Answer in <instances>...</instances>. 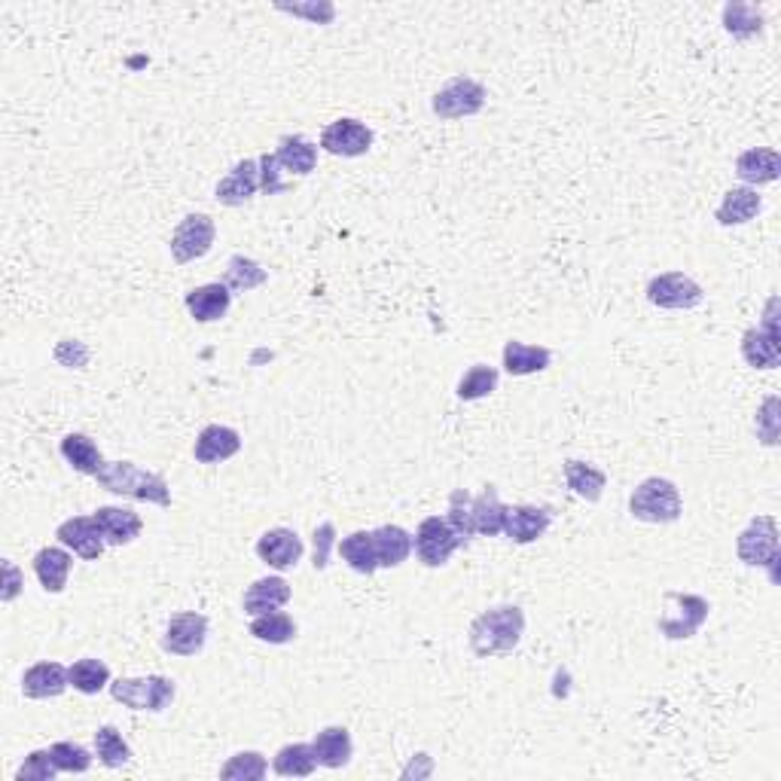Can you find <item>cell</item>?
Instances as JSON below:
<instances>
[{
  "label": "cell",
  "instance_id": "obj_40",
  "mask_svg": "<svg viewBox=\"0 0 781 781\" xmlns=\"http://www.w3.org/2000/svg\"><path fill=\"white\" fill-rule=\"evenodd\" d=\"M498 382H501V373H498L495 367L476 363V367H471L468 373L458 379L456 394L461 400H468V404H471V400H483V397L498 390Z\"/></svg>",
  "mask_w": 781,
  "mask_h": 781
},
{
  "label": "cell",
  "instance_id": "obj_13",
  "mask_svg": "<svg viewBox=\"0 0 781 781\" xmlns=\"http://www.w3.org/2000/svg\"><path fill=\"white\" fill-rule=\"evenodd\" d=\"M208 641V617L199 611H180L168 619L163 635V651L171 656H195Z\"/></svg>",
  "mask_w": 781,
  "mask_h": 781
},
{
  "label": "cell",
  "instance_id": "obj_49",
  "mask_svg": "<svg viewBox=\"0 0 781 781\" xmlns=\"http://www.w3.org/2000/svg\"><path fill=\"white\" fill-rule=\"evenodd\" d=\"M55 360L65 363L67 370H82L89 363V348L77 340H62V345L55 348Z\"/></svg>",
  "mask_w": 781,
  "mask_h": 781
},
{
  "label": "cell",
  "instance_id": "obj_18",
  "mask_svg": "<svg viewBox=\"0 0 781 781\" xmlns=\"http://www.w3.org/2000/svg\"><path fill=\"white\" fill-rule=\"evenodd\" d=\"M242 452V434L227 424H208L202 427V434L195 437L193 458L199 464H220Z\"/></svg>",
  "mask_w": 781,
  "mask_h": 781
},
{
  "label": "cell",
  "instance_id": "obj_50",
  "mask_svg": "<svg viewBox=\"0 0 781 781\" xmlns=\"http://www.w3.org/2000/svg\"><path fill=\"white\" fill-rule=\"evenodd\" d=\"M22 584H25V577H22V571L13 559H3V589H0V599L3 604H13L18 599V592H22Z\"/></svg>",
  "mask_w": 781,
  "mask_h": 781
},
{
  "label": "cell",
  "instance_id": "obj_25",
  "mask_svg": "<svg viewBox=\"0 0 781 781\" xmlns=\"http://www.w3.org/2000/svg\"><path fill=\"white\" fill-rule=\"evenodd\" d=\"M764 208V199L754 187H732L717 205L715 220L720 227H745Z\"/></svg>",
  "mask_w": 781,
  "mask_h": 781
},
{
  "label": "cell",
  "instance_id": "obj_45",
  "mask_svg": "<svg viewBox=\"0 0 781 781\" xmlns=\"http://www.w3.org/2000/svg\"><path fill=\"white\" fill-rule=\"evenodd\" d=\"M754 427H757V439L764 446H776L779 443V397H769L760 407Z\"/></svg>",
  "mask_w": 781,
  "mask_h": 781
},
{
  "label": "cell",
  "instance_id": "obj_5",
  "mask_svg": "<svg viewBox=\"0 0 781 781\" xmlns=\"http://www.w3.org/2000/svg\"><path fill=\"white\" fill-rule=\"evenodd\" d=\"M468 540L458 535L456 528L446 522V516H427L419 522L415 535H412V550L419 555L424 568H443L449 565V559L464 547Z\"/></svg>",
  "mask_w": 781,
  "mask_h": 781
},
{
  "label": "cell",
  "instance_id": "obj_46",
  "mask_svg": "<svg viewBox=\"0 0 781 781\" xmlns=\"http://www.w3.org/2000/svg\"><path fill=\"white\" fill-rule=\"evenodd\" d=\"M257 163H260V190L266 195H278V193H287V180L281 178L284 171H281V165H278L276 153H263L257 156Z\"/></svg>",
  "mask_w": 781,
  "mask_h": 781
},
{
  "label": "cell",
  "instance_id": "obj_48",
  "mask_svg": "<svg viewBox=\"0 0 781 781\" xmlns=\"http://www.w3.org/2000/svg\"><path fill=\"white\" fill-rule=\"evenodd\" d=\"M278 10H281V13H291V16L309 18L315 25H330L333 16H336L333 3H303V7H284V3H278Z\"/></svg>",
  "mask_w": 781,
  "mask_h": 781
},
{
  "label": "cell",
  "instance_id": "obj_2",
  "mask_svg": "<svg viewBox=\"0 0 781 781\" xmlns=\"http://www.w3.org/2000/svg\"><path fill=\"white\" fill-rule=\"evenodd\" d=\"M95 483L104 491H114V495L129 498V501L171 507V488L165 483L163 473L138 468L135 461H107L95 476Z\"/></svg>",
  "mask_w": 781,
  "mask_h": 781
},
{
  "label": "cell",
  "instance_id": "obj_7",
  "mask_svg": "<svg viewBox=\"0 0 781 781\" xmlns=\"http://www.w3.org/2000/svg\"><path fill=\"white\" fill-rule=\"evenodd\" d=\"M486 98L483 82L461 74V77H452L437 95L431 98V111L439 119H468V116H476L486 107Z\"/></svg>",
  "mask_w": 781,
  "mask_h": 781
},
{
  "label": "cell",
  "instance_id": "obj_23",
  "mask_svg": "<svg viewBox=\"0 0 781 781\" xmlns=\"http://www.w3.org/2000/svg\"><path fill=\"white\" fill-rule=\"evenodd\" d=\"M183 306L190 311V318L199 324H214L220 321L232 306V291H229L223 281H212V284H202L187 293Z\"/></svg>",
  "mask_w": 781,
  "mask_h": 781
},
{
  "label": "cell",
  "instance_id": "obj_29",
  "mask_svg": "<svg viewBox=\"0 0 781 781\" xmlns=\"http://www.w3.org/2000/svg\"><path fill=\"white\" fill-rule=\"evenodd\" d=\"M562 471H565V483L568 488L586 501V504H599L604 495V488H607V473L599 471L596 464H589V461H577V458H568L565 464H562Z\"/></svg>",
  "mask_w": 781,
  "mask_h": 781
},
{
  "label": "cell",
  "instance_id": "obj_16",
  "mask_svg": "<svg viewBox=\"0 0 781 781\" xmlns=\"http://www.w3.org/2000/svg\"><path fill=\"white\" fill-rule=\"evenodd\" d=\"M257 193H260V163L257 159L235 163L227 178H220V183L214 187V199L227 208H239Z\"/></svg>",
  "mask_w": 781,
  "mask_h": 781
},
{
  "label": "cell",
  "instance_id": "obj_17",
  "mask_svg": "<svg viewBox=\"0 0 781 781\" xmlns=\"http://www.w3.org/2000/svg\"><path fill=\"white\" fill-rule=\"evenodd\" d=\"M553 522V513L550 507H537V504H513L504 510V535L513 540V543H535L540 537L547 535Z\"/></svg>",
  "mask_w": 781,
  "mask_h": 781
},
{
  "label": "cell",
  "instance_id": "obj_11",
  "mask_svg": "<svg viewBox=\"0 0 781 781\" xmlns=\"http://www.w3.org/2000/svg\"><path fill=\"white\" fill-rule=\"evenodd\" d=\"M321 150L330 156H342V159H358L373 150V129L367 123H360L355 116H342L333 119L330 126L321 131Z\"/></svg>",
  "mask_w": 781,
  "mask_h": 781
},
{
  "label": "cell",
  "instance_id": "obj_44",
  "mask_svg": "<svg viewBox=\"0 0 781 781\" xmlns=\"http://www.w3.org/2000/svg\"><path fill=\"white\" fill-rule=\"evenodd\" d=\"M59 776V766L52 760V751L40 748L25 757V764L16 769V781H52Z\"/></svg>",
  "mask_w": 781,
  "mask_h": 781
},
{
  "label": "cell",
  "instance_id": "obj_22",
  "mask_svg": "<svg viewBox=\"0 0 781 781\" xmlns=\"http://www.w3.org/2000/svg\"><path fill=\"white\" fill-rule=\"evenodd\" d=\"M67 687H71V681H67V668L62 663H34L22 675V696L25 700H59Z\"/></svg>",
  "mask_w": 781,
  "mask_h": 781
},
{
  "label": "cell",
  "instance_id": "obj_47",
  "mask_svg": "<svg viewBox=\"0 0 781 781\" xmlns=\"http://www.w3.org/2000/svg\"><path fill=\"white\" fill-rule=\"evenodd\" d=\"M336 543H340V540H336L333 522H324V525L315 528V553H311V565H315V571H324L327 565H330V550H333Z\"/></svg>",
  "mask_w": 781,
  "mask_h": 781
},
{
  "label": "cell",
  "instance_id": "obj_35",
  "mask_svg": "<svg viewBox=\"0 0 781 781\" xmlns=\"http://www.w3.org/2000/svg\"><path fill=\"white\" fill-rule=\"evenodd\" d=\"M67 681L82 696H98L101 690L111 687V668L95 656H82L74 666H67Z\"/></svg>",
  "mask_w": 781,
  "mask_h": 781
},
{
  "label": "cell",
  "instance_id": "obj_3",
  "mask_svg": "<svg viewBox=\"0 0 781 781\" xmlns=\"http://www.w3.org/2000/svg\"><path fill=\"white\" fill-rule=\"evenodd\" d=\"M629 516L648 525H671L683 516L681 491L666 476H648L629 495Z\"/></svg>",
  "mask_w": 781,
  "mask_h": 781
},
{
  "label": "cell",
  "instance_id": "obj_27",
  "mask_svg": "<svg viewBox=\"0 0 781 781\" xmlns=\"http://www.w3.org/2000/svg\"><path fill=\"white\" fill-rule=\"evenodd\" d=\"M311 751H315V760L324 769H345L351 764V754H355V742H351V732L345 727H324L311 739Z\"/></svg>",
  "mask_w": 781,
  "mask_h": 781
},
{
  "label": "cell",
  "instance_id": "obj_26",
  "mask_svg": "<svg viewBox=\"0 0 781 781\" xmlns=\"http://www.w3.org/2000/svg\"><path fill=\"white\" fill-rule=\"evenodd\" d=\"M276 159L284 175L309 178L311 171L318 168V146L311 144L306 135H284V138L278 141Z\"/></svg>",
  "mask_w": 781,
  "mask_h": 781
},
{
  "label": "cell",
  "instance_id": "obj_41",
  "mask_svg": "<svg viewBox=\"0 0 781 781\" xmlns=\"http://www.w3.org/2000/svg\"><path fill=\"white\" fill-rule=\"evenodd\" d=\"M269 772V760L260 751H239L220 766V779L227 781H263Z\"/></svg>",
  "mask_w": 781,
  "mask_h": 781
},
{
  "label": "cell",
  "instance_id": "obj_19",
  "mask_svg": "<svg viewBox=\"0 0 781 781\" xmlns=\"http://www.w3.org/2000/svg\"><path fill=\"white\" fill-rule=\"evenodd\" d=\"M92 516H95L107 547H129L144 532V520L129 507H98Z\"/></svg>",
  "mask_w": 781,
  "mask_h": 781
},
{
  "label": "cell",
  "instance_id": "obj_30",
  "mask_svg": "<svg viewBox=\"0 0 781 781\" xmlns=\"http://www.w3.org/2000/svg\"><path fill=\"white\" fill-rule=\"evenodd\" d=\"M375 555H379V568H400L412 555V535L400 525H379L373 528Z\"/></svg>",
  "mask_w": 781,
  "mask_h": 781
},
{
  "label": "cell",
  "instance_id": "obj_28",
  "mask_svg": "<svg viewBox=\"0 0 781 781\" xmlns=\"http://www.w3.org/2000/svg\"><path fill=\"white\" fill-rule=\"evenodd\" d=\"M550 363H553V351L547 345H528L520 340H510L504 345V370L516 379L543 373L550 370Z\"/></svg>",
  "mask_w": 781,
  "mask_h": 781
},
{
  "label": "cell",
  "instance_id": "obj_6",
  "mask_svg": "<svg viewBox=\"0 0 781 781\" xmlns=\"http://www.w3.org/2000/svg\"><path fill=\"white\" fill-rule=\"evenodd\" d=\"M735 555L748 568H776L779 562V522L776 516H754L735 540Z\"/></svg>",
  "mask_w": 781,
  "mask_h": 781
},
{
  "label": "cell",
  "instance_id": "obj_4",
  "mask_svg": "<svg viewBox=\"0 0 781 781\" xmlns=\"http://www.w3.org/2000/svg\"><path fill=\"white\" fill-rule=\"evenodd\" d=\"M111 696L119 705H126L131 712H153L159 715L165 712L175 696H178V687L171 678L165 675H146V678H116L111 681Z\"/></svg>",
  "mask_w": 781,
  "mask_h": 781
},
{
  "label": "cell",
  "instance_id": "obj_38",
  "mask_svg": "<svg viewBox=\"0 0 781 781\" xmlns=\"http://www.w3.org/2000/svg\"><path fill=\"white\" fill-rule=\"evenodd\" d=\"M92 745H95V757L107 769H119V766H126L131 760V745L123 739V732L111 727V724L98 727Z\"/></svg>",
  "mask_w": 781,
  "mask_h": 781
},
{
  "label": "cell",
  "instance_id": "obj_21",
  "mask_svg": "<svg viewBox=\"0 0 781 781\" xmlns=\"http://www.w3.org/2000/svg\"><path fill=\"white\" fill-rule=\"evenodd\" d=\"M291 584L284 577H260L254 584L244 589L242 599V611L247 617H260V614H269V611H281L284 604L291 602Z\"/></svg>",
  "mask_w": 781,
  "mask_h": 781
},
{
  "label": "cell",
  "instance_id": "obj_1",
  "mask_svg": "<svg viewBox=\"0 0 781 781\" xmlns=\"http://www.w3.org/2000/svg\"><path fill=\"white\" fill-rule=\"evenodd\" d=\"M522 635H525V611L520 604H498L473 619L468 641H471L473 656L488 660V656H504L516 651Z\"/></svg>",
  "mask_w": 781,
  "mask_h": 781
},
{
  "label": "cell",
  "instance_id": "obj_20",
  "mask_svg": "<svg viewBox=\"0 0 781 781\" xmlns=\"http://www.w3.org/2000/svg\"><path fill=\"white\" fill-rule=\"evenodd\" d=\"M735 178L745 187H766L781 178V156L772 146H751L735 159Z\"/></svg>",
  "mask_w": 781,
  "mask_h": 781
},
{
  "label": "cell",
  "instance_id": "obj_42",
  "mask_svg": "<svg viewBox=\"0 0 781 781\" xmlns=\"http://www.w3.org/2000/svg\"><path fill=\"white\" fill-rule=\"evenodd\" d=\"M49 751H52V760L59 766V772L82 776V772L92 769V754L80 742H55V745H49Z\"/></svg>",
  "mask_w": 781,
  "mask_h": 781
},
{
  "label": "cell",
  "instance_id": "obj_36",
  "mask_svg": "<svg viewBox=\"0 0 781 781\" xmlns=\"http://www.w3.org/2000/svg\"><path fill=\"white\" fill-rule=\"evenodd\" d=\"M296 632H299L296 623L284 611H269L260 617H251V635L263 644H291Z\"/></svg>",
  "mask_w": 781,
  "mask_h": 781
},
{
  "label": "cell",
  "instance_id": "obj_39",
  "mask_svg": "<svg viewBox=\"0 0 781 781\" xmlns=\"http://www.w3.org/2000/svg\"><path fill=\"white\" fill-rule=\"evenodd\" d=\"M266 281H269V272H266L257 260H251V257H244V254L229 257L227 276H223V284H227L229 291H257Z\"/></svg>",
  "mask_w": 781,
  "mask_h": 781
},
{
  "label": "cell",
  "instance_id": "obj_9",
  "mask_svg": "<svg viewBox=\"0 0 781 781\" xmlns=\"http://www.w3.org/2000/svg\"><path fill=\"white\" fill-rule=\"evenodd\" d=\"M668 604H675V611L660 617V632L666 635L668 641H683V638H693L700 632L702 626L708 623L712 614V604L705 602L696 592H666L663 596Z\"/></svg>",
  "mask_w": 781,
  "mask_h": 781
},
{
  "label": "cell",
  "instance_id": "obj_12",
  "mask_svg": "<svg viewBox=\"0 0 781 781\" xmlns=\"http://www.w3.org/2000/svg\"><path fill=\"white\" fill-rule=\"evenodd\" d=\"M705 299V291L683 272H663V276L651 278L648 284V303L656 309L668 311H690Z\"/></svg>",
  "mask_w": 781,
  "mask_h": 781
},
{
  "label": "cell",
  "instance_id": "obj_15",
  "mask_svg": "<svg viewBox=\"0 0 781 781\" xmlns=\"http://www.w3.org/2000/svg\"><path fill=\"white\" fill-rule=\"evenodd\" d=\"M254 550H257V559H260L263 565H269L272 571L296 568V562L306 553L303 537L296 535L293 528H269V532H263Z\"/></svg>",
  "mask_w": 781,
  "mask_h": 781
},
{
  "label": "cell",
  "instance_id": "obj_37",
  "mask_svg": "<svg viewBox=\"0 0 781 781\" xmlns=\"http://www.w3.org/2000/svg\"><path fill=\"white\" fill-rule=\"evenodd\" d=\"M724 31L735 40H751L764 34V13L754 3H727L724 7Z\"/></svg>",
  "mask_w": 781,
  "mask_h": 781
},
{
  "label": "cell",
  "instance_id": "obj_24",
  "mask_svg": "<svg viewBox=\"0 0 781 781\" xmlns=\"http://www.w3.org/2000/svg\"><path fill=\"white\" fill-rule=\"evenodd\" d=\"M31 568L37 584L43 586V592L59 596V592H65L67 577H71V568H74V555H71L67 547H43L34 555Z\"/></svg>",
  "mask_w": 781,
  "mask_h": 781
},
{
  "label": "cell",
  "instance_id": "obj_43",
  "mask_svg": "<svg viewBox=\"0 0 781 781\" xmlns=\"http://www.w3.org/2000/svg\"><path fill=\"white\" fill-rule=\"evenodd\" d=\"M471 507H473V495L468 488H456L452 495H449V507H446V522L456 528L458 535L464 537V540H471L473 537V516H471Z\"/></svg>",
  "mask_w": 781,
  "mask_h": 781
},
{
  "label": "cell",
  "instance_id": "obj_8",
  "mask_svg": "<svg viewBox=\"0 0 781 781\" xmlns=\"http://www.w3.org/2000/svg\"><path fill=\"white\" fill-rule=\"evenodd\" d=\"M776 306L779 299L772 296L769 306H766V318L760 327H751L742 336V360L748 363L751 370H776L781 360V336L779 324H776Z\"/></svg>",
  "mask_w": 781,
  "mask_h": 781
},
{
  "label": "cell",
  "instance_id": "obj_31",
  "mask_svg": "<svg viewBox=\"0 0 781 781\" xmlns=\"http://www.w3.org/2000/svg\"><path fill=\"white\" fill-rule=\"evenodd\" d=\"M504 510L507 507L501 504L498 488L495 486H486L479 495H473V507H471L473 535H483V537L504 535Z\"/></svg>",
  "mask_w": 781,
  "mask_h": 781
},
{
  "label": "cell",
  "instance_id": "obj_34",
  "mask_svg": "<svg viewBox=\"0 0 781 781\" xmlns=\"http://www.w3.org/2000/svg\"><path fill=\"white\" fill-rule=\"evenodd\" d=\"M315 769H318V760H315L311 742L284 745V748L272 757V772L281 776V779H309Z\"/></svg>",
  "mask_w": 781,
  "mask_h": 781
},
{
  "label": "cell",
  "instance_id": "obj_14",
  "mask_svg": "<svg viewBox=\"0 0 781 781\" xmlns=\"http://www.w3.org/2000/svg\"><path fill=\"white\" fill-rule=\"evenodd\" d=\"M55 537L71 553L80 555L82 562H98L107 550V540L101 535L95 516H71L55 528Z\"/></svg>",
  "mask_w": 781,
  "mask_h": 781
},
{
  "label": "cell",
  "instance_id": "obj_10",
  "mask_svg": "<svg viewBox=\"0 0 781 781\" xmlns=\"http://www.w3.org/2000/svg\"><path fill=\"white\" fill-rule=\"evenodd\" d=\"M214 239H217V227L208 214H187L183 220L178 223V229L171 232V242H168V251L175 263H193L202 260L205 254H212Z\"/></svg>",
  "mask_w": 781,
  "mask_h": 781
},
{
  "label": "cell",
  "instance_id": "obj_32",
  "mask_svg": "<svg viewBox=\"0 0 781 781\" xmlns=\"http://www.w3.org/2000/svg\"><path fill=\"white\" fill-rule=\"evenodd\" d=\"M59 452H62L67 464L77 473H82V476H98L101 468L107 464L95 439L86 437V434H65L62 443H59Z\"/></svg>",
  "mask_w": 781,
  "mask_h": 781
},
{
  "label": "cell",
  "instance_id": "obj_33",
  "mask_svg": "<svg viewBox=\"0 0 781 781\" xmlns=\"http://www.w3.org/2000/svg\"><path fill=\"white\" fill-rule=\"evenodd\" d=\"M340 550L342 562L348 565L351 571L358 574H375L379 571V555H375V543H373V532H355V535L342 537L336 543Z\"/></svg>",
  "mask_w": 781,
  "mask_h": 781
}]
</instances>
